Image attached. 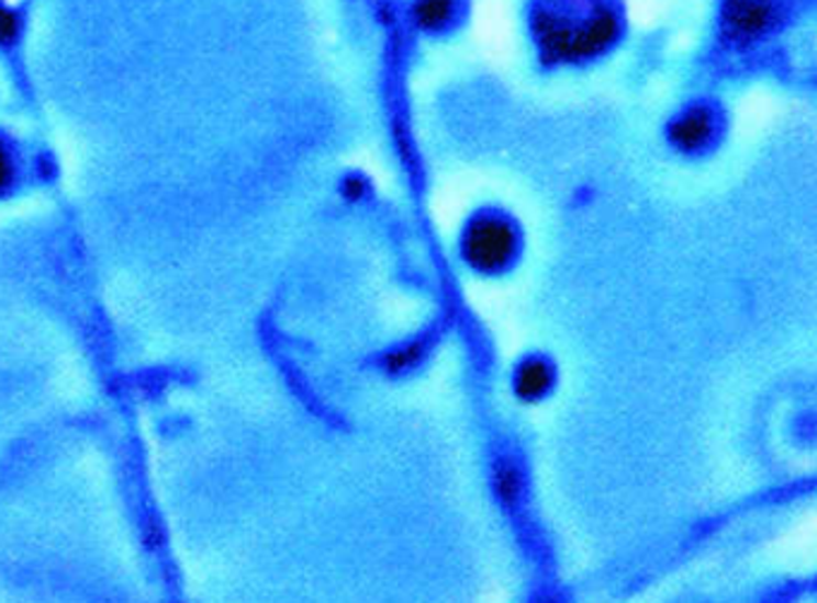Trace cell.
I'll return each instance as SVG.
<instances>
[{
  "instance_id": "cell-9",
  "label": "cell",
  "mask_w": 817,
  "mask_h": 603,
  "mask_svg": "<svg viewBox=\"0 0 817 603\" xmlns=\"http://www.w3.org/2000/svg\"><path fill=\"white\" fill-rule=\"evenodd\" d=\"M22 36V15L18 10L0 3V48H10Z\"/></svg>"
},
{
  "instance_id": "cell-4",
  "label": "cell",
  "mask_w": 817,
  "mask_h": 603,
  "mask_svg": "<svg viewBox=\"0 0 817 603\" xmlns=\"http://www.w3.org/2000/svg\"><path fill=\"white\" fill-rule=\"evenodd\" d=\"M717 135V115L709 106H691L679 113L667 127V139L681 153L707 149Z\"/></svg>"
},
{
  "instance_id": "cell-1",
  "label": "cell",
  "mask_w": 817,
  "mask_h": 603,
  "mask_svg": "<svg viewBox=\"0 0 817 603\" xmlns=\"http://www.w3.org/2000/svg\"><path fill=\"white\" fill-rule=\"evenodd\" d=\"M622 32V15L606 0H592L585 10L542 3L530 12L533 42L547 68L595 60L616 46Z\"/></svg>"
},
{
  "instance_id": "cell-10",
  "label": "cell",
  "mask_w": 817,
  "mask_h": 603,
  "mask_svg": "<svg viewBox=\"0 0 817 603\" xmlns=\"http://www.w3.org/2000/svg\"><path fill=\"white\" fill-rule=\"evenodd\" d=\"M367 194H369V182H367V178H362L358 173L343 178V182H340V196L348 204H360V202H365Z\"/></svg>"
},
{
  "instance_id": "cell-3",
  "label": "cell",
  "mask_w": 817,
  "mask_h": 603,
  "mask_svg": "<svg viewBox=\"0 0 817 603\" xmlns=\"http://www.w3.org/2000/svg\"><path fill=\"white\" fill-rule=\"evenodd\" d=\"M782 0H721L719 34L734 50H753L784 24Z\"/></svg>"
},
{
  "instance_id": "cell-8",
  "label": "cell",
  "mask_w": 817,
  "mask_h": 603,
  "mask_svg": "<svg viewBox=\"0 0 817 603\" xmlns=\"http://www.w3.org/2000/svg\"><path fill=\"white\" fill-rule=\"evenodd\" d=\"M425 355H427L425 340H411V343L399 345L395 350L387 352V355L381 357V369H384V374L389 376H401L425 360Z\"/></svg>"
},
{
  "instance_id": "cell-11",
  "label": "cell",
  "mask_w": 817,
  "mask_h": 603,
  "mask_svg": "<svg viewBox=\"0 0 817 603\" xmlns=\"http://www.w3.org/2000/svg\"><path fill=\"white\" fill-rule=\"evenodd\" d=\"M12 185H15V159H12L5 144L0 141V196L10 192Z\"/></svg>"
},
{
  "instance_id": "cell-5",
  "label": "cell",
  "mask_w": 817,
  "mask_h": 603,
  "mask_svg": "<svg viewBox=\"0 0 817 603\" xmlns=\"http://www.w3.org/2000/svg\"><path fill=\"white\" fill-rule=\"evenodd\" d=\"M553 382H557V374H553V366L547 360L527 357L513 374V392H516L521 402H537L551 390Z\"/></svg>"
},
{
  "instance_id": "cell-2",
  "label": "cell",
  "mask_w": 817,
  "mask_h": 603,
  "mask_svg": "<svg viewBox=\"0 0 817 603\" xmlns=\"http://www.w3.org/2000/svg\"><path fill=\"white\" fill-rule=\"evenodd\" d=\"M521 252V232L516 223L499 212L474 214L460 235V257L484 275L504 273Z\"/></svg>"
},
{
  "instance_id": "cell-6",
  "label": "cell",
  "mask_w": 817,
  "mask_h": 603,
  "mask_svg": "<svg viewBox=\"0 0 817 603\" xmlns=\"http://www.w3.org/2000/svg\"><path fill=\"white\" fill-rule=\"evenodd\" d=\"M460 0H413L407 18L422 34H441L456 22Z\"/></svg>"
},
{
  "instance_id": "cell-7",
  "label": "cell",
  "mask_w": 817,
  "mask_h": 603,
  "mask_svg": "<svg viewBox=\"0 0 817 603\" xmlns=\"http://www.w3.org/2000/svg\"><path fill=\"white\" fill-rule=\"evenodd\" d=\"M492 487L501 505L506 510H516L525 493V479L518 463L511 460V457H501V460H496L492 469Z\"/></svg>"
}]
</instances>
